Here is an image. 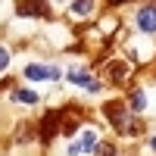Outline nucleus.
Listing matches in <instances>:
<instances>
[{"mask_svg":"<svg viewBox=\"0 0 156 156\" xmlns=\"http://www.w3.org/2000/svg\"><path fill=\"white\" fill-rule=\"evenodd\" d=\"M103 112H106V119L119 128L122 134H131L134 128H137V112H128L122 103H106V106H103Z\"/></svg>","mask_w":156,"mask_h":156,"instance_id":"nucleus-1","label":"nucleus"},{"mask_svg":"<svg viewBox=\"0 0 156 156\" xmlns=\"http://www.w3.org/2000/svg\"><path fill=\"white\" fill-rule=\"evenodd\" d=\"M25 78H31V81H41V78H50V81H56V78H59V69H53V66H37V62H31V66H25Z\"/></svg>","mask_w":156,"mask_h":156,"instance_id":"nucleus-2","label":"nucleus"},{"mask_svg":"<svg viewBox=\"0 0 156 156\" xmlns=\"http://www.w3.org/2000/svg\"><path fill=\"white\" fill-rule=\"evenodd\" d=\"M137 28L153 34L156 31V6H140L137 9Z\"/></svg>","mask_w":156,"mask_h":156,"instance_id":"nucleus-3","label":"nucleus"},{"mask_svg":"<svg viewBox=\"0 0 156 156\" xmlns=\"http://www.w3.org/2000/svg\"><path fill=\"white\" fill-rule=\"evenodd\" d=\"M69 81H75L78 87H84L87 90V94H97V90H100V81H94V78H90V75H84V72H69Z\"/></svg>","mask_w":156,"mask_h":156,"instance_id":"nucleus-4","label":"nucleus"},{"mask_svg":"<svg viewBox=\"0 0 156 156\" xmlns=\"http://www.w3.org/2000/svg\"><path fill=\"white\" fill-rule=\"evenodd\" d=\"M97 147H100L97 134H94V131H84V134H81V150H84V153H97Z\"/></svg>","mask_w":156,"mask_h":156,"instance_id":"nucleus-5","label":"nucleus"},{"mask_svg":"<svg viewBox=\"0 0 156 156\" xmlns=\"http://www.w3.org/2000/svg\"><path fill=\"white\" fill-rule=\"evenodd\" d=\"M9 97L16 100V103H37V94H34V90H12Z\"/></svg>","mask_w":156,"mask_h":156,"instance_id":"nucleus-6","label":"nucleus"},{"mask_svg":"<svg viewBox=\"0 0 156 156\" xmlns=\"http://www.w3.org/2000/svg\"><path fill=\"white\" fill-rule=\"evenodd\" d=\"M128 103H131V109L134 112H140L147 106V100H144V90H131V97H128Z\"/></svg>","mask_w":156,"mask_h":156,"instance_id":"nucleus-7","label":"nucleus"},{"mask_svg":"<svg viewBox=\"0 0 156 156\" xmlns=\"http://www.w3.org/2000/svg\"><path fill=\"white\" fill-rule=\"evenodd\" d=\"M16 12H19V16H37V12H44V6H34V3H16Z\"/></svg>","mask_w":156,"mask_h":156,"instance_id":"nucleus-8","label":"nucleus"},{"mask_svg":"<svg viewBox=\"0 0 156 156\" xmlns=\"http://www.w3.org/2000/svg\"><path fill=\"white\" fill-rule=\"evenodd\" d=\"M72 12L75 16H87V12H94V3H72Z\"/></svg>","mask_w":156,"mask_h":156,"instance_id":"nucleus-9","label":"nucleus"},{"mask_svg":"<svg viewBox=\"0 0 156 156\" xmlns=\"http://www.w3.org/2000/svg\"><path fill=\"white\" fill-rule=\"evenodd\" d=\"M94 156H115V147L109 144V140H103V144L97 147V153H94Z\"/></svg>","mask_w":156,"mask_h":156,"instance_id":"nucleus-10","label":"nucleus"},{"mask_svg":"<svg viewBox=\"0 0 156 156\" xmlns=\"http://www.w3.org/2000/svg\"><path fill=\"white\" fill-rule=\"evenodd\" d=\"M0 69H9V50H0Z\"/></svg>","mask_w":156,"mask_h":156,"instance_id":"nucleus-11","label":"nucleus"},{"mask_svg":"<svg viewBox=\"0 0 156 156\" xmlns=\"http://www.w3.org/2000/svg\"><path fill=\"white\" fill-rule=\"evenodd\" d=\"M150 147H153V150H156V137H153V140H150Z\"/></svg>","mask_w":156,"mask_h":156,"instance_id":"nucleus-12","label":"nucleus"}]
</instances>
